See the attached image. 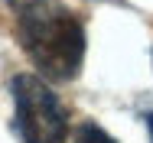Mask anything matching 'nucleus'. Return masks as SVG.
<instances>
[{"label": "nucleus", "instance_id": "f257e3e1", "mask_svg": "<svg viewBox=\"0 0 153 143\" xmlns=\"http://www.w3.org/2000/svg\"><path fill=\"white\" fill-rule=\"evenodd\" d=\"M20 39L33 65L42 68V75H49L52 82H68L78 75L85 56V29L75 13L56 3L30 7L20 20Z\"/></svg>", "mask_w": 153, "mask_h": 143}, {"label": "nucleus", "instance_id": "20e7f679", "mask_svg": "<svg viewBox=\"0 0 153 143\" xmlns=\"http://www.w3.org/2000/svg\"><path fill=\"white\" fill-rule=\"evenodd\" d=\"M7 3H10L13 10H20V13H23V10H30V7H36L39 0H7Z\"/></svg>", "mask_w": 153, "mask_h": 143}, {"label": "nucleus", "instance_id": "7ed1b4c3", "mask_svg": "<svg viewBox=\"0 0 153 143\" xmlns=\"http://www.w3.org/2000/svg\"><path fill=\"white\" fill-rule=\"evenodd\" d=\"M75 143H117L108 130H101L98 124H91V120H82L78 127H75V137H72Z\"/></svg>", "mask_w": 153, "mask_h": 143}, {"label": "nucleus", "instance_id": "39448f33", "mask_svg": "<svg viewBox=\"0 0 153 143\" xmlns=\"http://www.w3.org/2000/svg\"><path fill=\"white\" fill-rule=\"evenodd\" d=\"M147 127H150V143H153V114H147Z\"/></svg>", "mask_w": 153, "mask_h": 143}, {"label": "nucleus", "instance_id": "f03ea898", "mask_svg": "<svg viewBox=\"0 0 153 143\" xmlns=\"http://www.w3.org/2000/svg\"><path fill=\"white\" fill-rule=\"evenodd\" d=\"M13 104H16V130L23 143H62L68 133L65 111L52 88L36 75L13 78Z\"/></svg>", "mask_w": 153, "mask_h": 143}]
</instances>
